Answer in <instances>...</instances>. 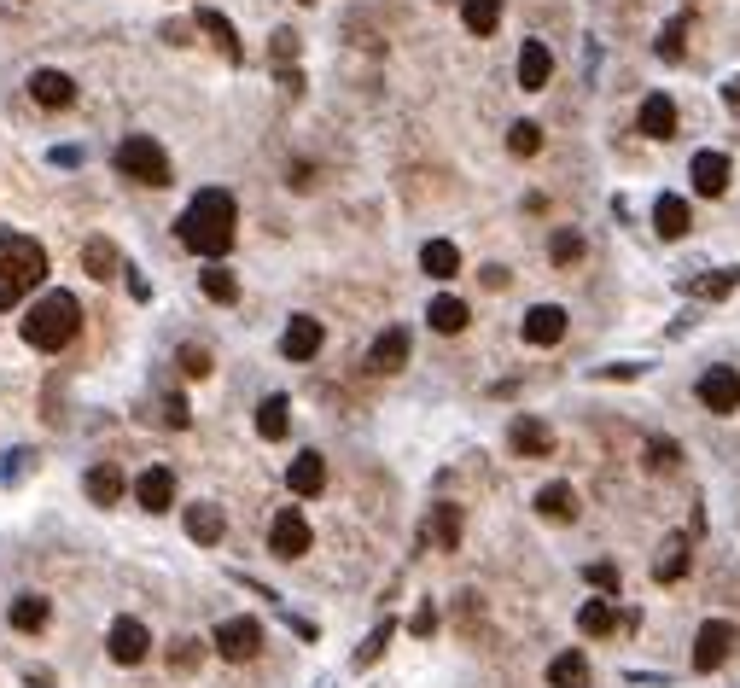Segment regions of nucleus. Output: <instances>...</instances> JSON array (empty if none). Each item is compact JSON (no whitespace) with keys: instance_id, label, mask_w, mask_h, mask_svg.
Returning a JSON list of instances; mask_svg holds the SVG:
<instances>
[{"instance_id":"33","label":"nucleus","mask_w":740,"mask_h":688,"mask_svg":"<svg viewBox=\"0 0 740 688\" xmlns=\"http://www.w3.org/2000/svg\"><path fill=\"white\" fill-rule=\"evenodd\" d=\"M426 321H432V333H461L467 327V304L461 298H432Z\"/></svg>"},{"instance_id":"27","label":"nucleus","mask_w":740,"mask_h":688,"mask_svg":"<svg viewBox=\"0 0 740 688\" xmlns=\"http://www.w3.org/2000/svg\"><path fill=\"white\" fill-rule=\"evenodd\" d=\"M537 514L542 519H560V525L577 519V490H572V484H542V490H537Z\"/></svg>"},{"instance_id":"26","label":"nucleus","mask_w":740,"mask_h":688,"mask_svg":"<svg viewBox=\"0 0 740 688\" xmlns=\"http://www.w3.org/2000/svg\"><path fill=\"white\" fill-rule=\"evenodd\" d=\"M420 269H426L432 280H455V275H461V251H455L449 240H426V251H420Z\"/></svg>"},{"instance_id":"17","label":"nucleus","mask_w":740,"mask_h":688,"mask_svg":"<svg viewBox=\"0 0 740 688\" xmlns=\"http://www.w3.org/2000/svg\"><path fill=\"white\" fill-rule=\"evenodd\" d=\"M525 344H560L566 339V310L560 304H537V310H525Z\"/></svg>"},{"instance_id":"21","label":"nucleus","mask_w":740,"mask_h":688,"mask_svg":"<svg viewBox=\"0 0 740 688\" xmlns=\"http://www.w3.org/2000/svg\"><path fill=\"white\" fill-rule=\"evenodd\" d=\"M653 228H659L665 240H682V234L694 228V210H688V199H676V193H665V199L653 205Z\"/></svg>"},{"instance_id":"6","label":"nucleus","mask_w":740,"mask_h":688,"mask_svg":"<svg viewBox=\"0 0 740 688\" xmlns=\"http://www.w3.org/2000/svg\"><path fill=\"white\" fill-rule=\"evenodd\" d=\"M309 519L298 514V508H280L274 514V525H269V549L280 554V560H298V554H309Z\"/></svg>"},{"instance_id":"4","label":"nucleus","mask_w":740,"mask_h":688,"mask_svg":"<svg viewBox=\"0 0 740 688\" xmlns=\"http://www.w3.org/2000/svg\"><path fill=\"white\" fill-rule=\"evenodd\" d=\"M117 175H129L140 187H169V152L152 135H129L117 146Z\"/></svg>"},{"instance_id":"24","label":"nucleus","mask_w":740,"mask_h":688,"mask_svg":"<svg viewBox=\"0 0 740 688\" xmlns=\"http://www.w3.org/2000/svg\"><path fill=\"white\" fill-rule=\"evenodd\" d=\"M257 432H263L269 444H280V438L292 432V403H286V397H263V403H257Z\"/></svg>"},{"instance_id":"51","label":"nucleus","mask_w":740,"mask_h":688,"mask_svg":"<svg viewBox=\"0 0 740 688\" xmlns=\"http://www.w3.org/2000/svg\"><path fill=\"white\" fill-rule=\"evenodd\" d=\"M303 6H315V0H303Z\"/></svg>"},{"instance_id":"22","label":"nucleus","mask_w":740,"mask_h":688,"mask_svg":"<svg viewBox=\"0 0 740 688\" xmlns=\"http://www.w3.org/2000/svg\"><path fill=\"white\" fill-rule=\"evenodd\" d=\"M47 619H53V601H47V595H18V601H12V630H24V636H41V630H47Z\"/></svg>"},{"instance_id":"3","label":"nucleus","mask_w":740,"mask_h":688,"mask_svg":"<svg viewBox=\"0 0 740 688\" xmlns=\"http://www.w3.org/2000/svg\"><path fill=\"white\" fill-rule=\"evenodd\" d=\"M76 327H82V304L70 298V292H41L35 298V310L24 315V344L30 350H65L76 339Z\"/></svg>"},{"instance_id":"32","label":"nucleus","mask_w":740,"mask_h":688,"mask_svg":"<svg viewBox=\"0 0 740 688\" xmlns=\"http://www.w3.org/2000/svg\"><path fill=\"white\" fill-rule=\"evenodd\" d=\"M461 18H467L472 35H496V24H502V0H461Z\"/></svg>"},{"instance_id":"39","label":"nucleus","mask_w":740,"mask_h":688,"mask_svg":"<svg viewBox=\"0 0 740 688\" xmlns=\"http://www.w3.org/2000/svg\"><path fill=\"white\" fill-rule=\"evenodd\" d=\"M391 636H397V624H391V619L379 624V630H368V642L356 648V671H368L373 659H379V654H385V648H391Z\"/></svg>"},{"instance_id":"5","label":"nucleus","mask_w":740,"mask_h":688,"mask_svg":"<svg viewBox=\"0 0 740 688\" xmlns=\"http://www.w3.org/2000/svg\"><path fill=\"white\" fill-rule=\"evenodd\" d=\"M257 648H263V624L257 619H222L216 624V654L222 659L245 665V659H257Z\"/></svg>"},{"instance_id":"47","label":"nucleus","mask_w":740,"mask_h":688,"mask_svg":"<svg viewBox=\"0 0 740 688\" xmlns=\"http://www.w3.org/2000/svg\"><path fill=\"white\" fill-rule=\"evenodd\" d=\"M408 630H414V636H432V630H438V607H432V601H426V607H420V613H414V624H408Z\"/></svg>"},{"instance_id":"7","label":"nucleus","mask_w":740,"mask_h":688,"mask_svg":"<svg viewBox=\"0 0 740 688\" xmlns=\"http://www.w3.org/2000/svg\"><path fill=\"white\" fill-rule=\"evenodd\" d=\"M729 654H735V624L729 619L700 624V636H694V671H717Z\"/></svg>"},{"instance_id":"12","label":"nucleus","mask_w":740,"mask_h":688,"mask_svg":"<svg viewBox=\"0 0 740 688\" xmlns=\"http://www.w3.org/2000/svg\"><path fill=\"white\" fill-rule=\"evenodd\" d=\"M30 100L47 105V111H65V105H76V82H70L65 70L41 65V70L30 76Z\"/></svg>"},{"instance_id":"43","label":"nucleus","mask_w":740,"mask_h":688,"mask_svg":"<svg viewBox=\"0 0 740 688\" xmlns=\"http://www.w3.org/2000/svg\"><path fill=\"white\" fill-rule=\"evenodd\" d=\"M199 659H204V648H199V642H193V636H181V642L169 648V665H175V671H193Z\"/></svg>"},{"instance_id":"10","label":"nucleus","mask_w":740,"mask_h":688,"mask_svg":"<svg viewBox=\"0 0 740 688\" xmlns=\"http://www.w3.org/2000/svg\"><path fill=\"white\" fill-rule=\"evenodd\" d=\"M507 444H513V455H525V461H542V455H554V432L542 426L537 414H513Z\"/></svg>"},{"instance_id":"29","label":"nucleus","mask_w":740,"mask_h":688,"mask_svg":"<svg viewBox=\"0 0 740 688\" xmlns=\"http://www.w3.org/2000/svg\"><path fill=\"white\" fill-rule=\"evenodd\" d=\"M432 543H438L443 554L461 549V508H455V502H438V508H432Z\"/></svg>"},{"instance_id":"37","label":"nucleus","mask_w":740,"mask_h":688,"mask_svg":"<svg viewBox=\"0 0 740 688\" xmlns=\"http://www.w3.org/2000/svg\"><path fill=\"white\" fill-rule=\"evenodd\" d=\"M507 152H513V158H537V152H542V129H537V123H513V129H507Z\"/></svg>"},{"instance_id":"48","label":"nucleus","mask_w":740,"mask_h":688,"mask_svg":"<svg viewBox=\"0 0 740 688\" xmlns=\"http://www.w3.org/2000/svg\"><path fill=\"white\" fill-rule=\"evenodd\" d=\"M24 455H30V449H18V461H0V479H18V473H24V467H30V461H24Z\"/></svg>"},{"instance_id":"44","label":"nucleus","mask_w":740,"mask_h":688,"mask_svg":"<svg viewBox=\"0 0 740 688\" xmlns=\"http://www.w3.org/2000/svg\"><path fill=\"white\" fill-rule=\"evenodd\" d=\"M682 35H688V24H682V18H671V24H665V35H659V59H682Z\"/></svg>"},{"instance_id":"14","label":"nucleus","mask_w":740,"mask_h":688,"mask_svg":"<svg viewBox=\"0 0 740 688\" xmlns=\"http://www.w3.org/2000/svg\"><path fill=\"white\" fill-rule=\"evenodd\" d=\"M321 339H327V333H321L315 315H292L286 333H280V350H286V362H309V356L321 350Z\"/></svg>"},{"instance_id":"46","label":"nucleus","mask_w":740,"mask_h":688,"mask_svg":"<svg viewBox=\"0 0 740 688\" xmlns=\"http://www.w3.org/2000/svg\"><path fill=\"white\" fill-rule=\"evenodd\" d=\"M269 53H274V70H286V59H298V35H292V30H274Z\"/></svg>"},{"instance_id":"36","label":"nucleus","mask_w":740,"mask_h":688,"mask_svg":"<svg viewBox=\"0 0 740 688\" xmlns=\"http://www.w3.org/2000/svg\"><path fill=\"white\" fill-rule=\"evenodd\" d=\"M735 286H740V269H717V275H700L688 292H694V298H729Z\"/></svg>"},{"instance_id":"41","label":"nucleus","mask_w":740,"mask_h":688,"mask_svg":"<svg viewBox=\"0 0 740 688\" xmlns=\"http://www.w3.org/2000/svg\"><path fill=\"white\" fill-rule=\"evenodd\" d=\"M676 455H682V449H676L671 438H647V467H653V473L676 467Z\"/></svg>"},{"instance_id":"8","label":"nucleus","mask_w":740,"mask_h":688,"mask_svg":"<svg viewBox=\"0 0 740 688\" xmlns=\"http://www.w3.org/2000/svg\"><path fill=\"white\" fill-rule=\"evenodd\" d=\"M700 403H706L711 414H735L740 409V374L729 368V362H717V368L700 374Z\"/></svg>"},{"instance_id":"11","label":"nucleus","mask_w":740,"mask_h":688,"mask_svg":"<svg viewBox=\"0 0 740 688\" xmlns=\"http://www.w3.org/2000/svg\"><path fill=\"white\" fill-rule=\"evenodd\" d=\"M688 175H694V193H700V199H723V193H729V175H735V164H729L723 152H694Z\"/></svg>"},{"instance_id":"31","label":"nucleus","mask_w":740,"mask_h":688,"mask_svg":"<svg viewBox=\"0 0 740 688\" xmlns=\"http://www.w3.org/2000/svg\"><path fill=\"white\" fill-rule=\"evenodd\" d=\"M117 263H123V257H117V245H111V240H88V245H82V269H88L94 280H111V275H117Z\"/></svg>"},{"instance_id":"2","label":"nucleus","mask_w":740,"mask_h":688,"mask_svg":"<svg viewBox=\"0 0 740 688\" xmlns=\"http://www.w3.org/2000/svg\"><path fill=\"white\" fill-rule=\"evenodd\" d=\"M41 280H47V251L30 234H0V310L30 298Z\"/></svg>"},{"instance_id":"40","label":"nucleus","mask_w":740,"mask_h":688,"mask_svg":"<svg viewBox=\"0 0 740 688\" xmlns=\"http://www.w3.org/2000/svg\"><path fill=\"white\" fill-rule=\"evenodd\" d=\"M175 362H181V374H187V379L210 374V350H199V344H181V356H175Z\"/></svg>"},{"instance_id":"16","label":"nucleus","mask_w":740,"mask_h":688,"mask_svg":"<svg viewBox=\"0 0 740 688\" xmlns=\"http://www.w3.org/2000/svg\"><path fill=\"white\" fill-rule=\"evenodd\" d=\"M636 129L647 140H671L676 135V100H671V94H647L641 111H636Z\"/></svg>"},{"instance_id":"42","label":"nucleus","mask_w":740,"mask_h":688,"mask_svg":"<svg viewBox=\"0 0 740 688\" xmlns=\"http://www.w3.org/2000/svg\"><path fill=\"white\" fill-rule=\"evenodd\" d=\"M158 420H164L169 432H187V426H193V414H187L181 397H164V403H158Z\"/></svg>"},{"instance_id":"49","label":"nucleus","mask_w":740,"mask_h":688,"mask_svg":"<svg viewBox=\"0 0 740 688\" xmlns=\"http://www.w3.org/2000/svg\"><path fill=\"white\" fill-rule=\"evenodd\" d=\"M723 94H729V105H740V76L729 82V88H723Z\"/></svg>"},{"instance_id":"1","label":"nucleus","mask_w":740,"mask_h":688,"mask_svg":"<svg viewBox=\"0 0 740 688\" xmlns=\"http://www.w3.org/2000/svg\"><path fill=\"white\" fill-rule=\"evenodd\" d=\"M239 205H234V193H222V187H204L193 205L181 210V222H175V234H181V245L187 251H199V257H228L239 240Z\"/></svg>"},{"instance_id":"25","label":"nucleus","mask_w":740,"mask_h":688,"mask_svg":"<svg viewBox=\"0 0 740 688\" xmlns=\"http://www.w3.org/2000/svg\"><path fill=\"white\" fill-rule=\"evenodd\" d=\"M82 490H88V502H100V508H111L117 496H123V473L105 461V467H88L82 473Z\"/></svg>"},{"instance_id":"20","label":"nucleus","mask_w":740,"mask_h":688,"mask_svg":"<svg viewBox=\"0 0 740 688\" xmlns=\"http://www.w3.org/2000/svg\"><path fill=\"white\" fill-rule=\"evenodd\" d=\"M548 76H554V53H548L542 41H525V47H519V88L537 94V88H548Z\"/></svg>"},{"instance_id":"50","label":"nucleus","mask_w":740,"mask_h":688,"mask_svg":"<svg viewBox=\"0 0 740 688\" xmlns=\"http://www.w3.org/2000/svg\"><path fill=\"white\" fill-rule=\"evenodd\" d=\"M30 688H53V677H41V671H35V677H30Z\"/></svg>"},{"instance_id":"23","label":"nucleus","mask_w":740,"mask_h":688,"mask_svg":"<svg viewBox=\"0 0 740 688\" xmlns=\"http://www.w3.org/2000/svg\"><path fill=\"white\" fill-rule=\"evenodd\" d=\"M548 688H589V659L566 648V654L548 659Z\"/></svg>"},{"instance_id":"13","label":"nucleus","mask_w":740,"mask_h":688,"mask_svg":"<svg viewBox=\"0 0 740 688\" xmlns=\"http://www.w3.org/2000/svg\"><path fill=\"white\" fill-rule=\"evenodd\" d=\"M286 484H292V496H321V490H327V455H321V449H303V455H292Z\"/></svg>"},{"instance_id":"35","label":"nucleus","mask_w":740,"mask_h":688,"mask_svg":"<svg viewBox=\"0 0 740 688\" xmlns=\"http://www.w3.org/2000/svg\"><path fill=\"white\" fill-rule=\"evenodd\" d=\"M199 30L216 35V47H222V53H228V59L239 65V35H234V24H228L222 12H199Z\"/></svg>"},{"instance_id":"18","label":"nucleus","mask_w":740,"mask_h":688,"mask_svg":"<svg viewBox=\"0 0 740 688\" xmlns=\"http://www.w3.org/2000/svg\"><path fill=\"white\" fill-rule=\"evenodd\" d=\"M368 362H373V374H397L408 362V327H385V333L373 339Z\"/></svg>"},{"instance_id":"30","label":"nucleus","mask_w":740,"mask_h":688,"mask_svg":"<svg viewBox=\"0 0 740 688\" xmlns=\"http://www.w3.org/2000/svg\"><path fill=\"white\" fill-rule=\"evenodd\" d=\"M682 572H688V537H665V549L653 560V578H659V584H676Z\"/></svg>"},{"instance_id":"34","label":"nucleus","mask_w":740,"mask_h":688,"mask_svg":"<svg viewBox=\"0 0 740 688\" xmlns=\"http://www.w3.org/2000/svg\"><path fill=\"white\" fill-rule=\"evenodd\" d=\"M577 630H583V636H612V630H618V613H612L601 595H595V601H583V613H577Z\"/></svg>"},{"instance_id":"15","label":"nucleus","mask_w":740,"mask_h":688,"mask_svg":"<svg viewBox=\"0 0 740 688\" xmlns=\"http://www.w3.org/2000/svg\"><path fill=\"white\" fill-rule=\"evenodd\" d=\"M135 502L146 508V514L175 508V473H169V467H146V473L135 479Z\"/></svg>"},{"instance_id":"38","label":"nucleus","mask_w":740,"mask_h":688,"mask_svg":"<svg viewBox=\"0 0 740 688\" xmlns=\"http://www.w3.org/2000/svg\"><path fill=\"white\" fill-rule=\"evenodd\" d=\"M548 257H554L560 269H572V263H583V234H572V228H560V234L548 240Z\"/></svg>"},{"instance_id":"19","label":"nucleus","mask_w":740,"mask_h":688,"mask_svg":"<svg viewBox=\"0 0 740 688\" xmlns=\"http://www.w3.org/2000/svg\"><path fill=\"white\" fill-rule=\"evenodd\" d=\"M222 531H228V519H222L216 502H193V508H187V537H193L199 549H216V543H222Z\"/></svg>"},{"instance_id":"45","label":"nucleus","mask_w":740,"mask_h":688,"mask_svg":"<svg viewBox=\"0 0 740 688\" xmlns=\"http://www.w3.org/2000/svg\"><path fill=\"white\" fill-rule=\"evenodd\" d=\"M583 578H589L595 589H606V595H618V566H612V560H595V566H589Z\"/></svg>"},{"instance_id":"28","label":"nucleus","mask_w":740,"mask_h":688,"mask_svg":"<svg viewBox=\"0 0 740 688\" xmlns=\"http://www.w3.org/2000/svg\"><path fill=\"white\" fill-rule=\"evenodd\" d=\"M199 292L210 298V304H234V298H239L234 269H222V263H204V269H199Z\"/></svg>"},{"instance_id":"9","label":"nucleus","mask_w":740,"mask_h":688,"mask_svg":"<svg viewBox=\"0 0 740 688\" xmlns=\"http://www.w3.org/2000/svg\"><path fill=\"white\" fill-rule=\"evenodd\" d=\"M105 648H111L117 665H140V659L152 654V630H146L140 619H117L111 624V636H105Z\"/></svg>"}]
</instances>
